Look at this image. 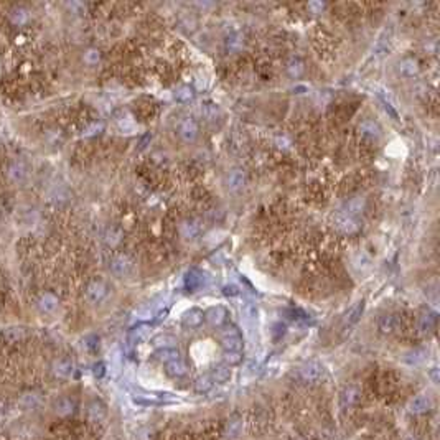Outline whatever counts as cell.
Returning <instances> with one entry per match:
<instances>
[{
	"label": "cell",
	"instance_id": "6da1fadb",
	"mask_svg": "<svg viewBox=\"0 0 440 440\" xmlns=\"http://www.w3.org/2000/svg\"><path fill=\"white\" fill-rule=\"evenodd\" d=\"M178 135L185 144H193L197 142L200 137V125L193 117H183L178 122Z\"/></svg>",
	"mask_w": 440,
	"mask_h": 440
},
{
	"label": "cell",
	"instance_id": "7a4b0ae2",
	"mask_svg": "<svg viewBox=\"0 0 440 440\" xmlns=\"http://www.w3.org/2000/svg\"><path fill=\"white\" fill-rule=\"evenodd\" d=\"M242 337L236 326H228L221 333V346L225 351H242Z\"/></svg>",
	"mask_w": 440,
	"mask_h": 440
},
{
	"label": "cell",
	"instance_id": "3957f363",
	"mask_svg": "<svg viewBox=\"0 0 440 440\" xmlns=\"http://www.w3.org/2000/svg\"><path fill=\"white\" fill-rule=\"evenodd\" d=\"M298 374L305 382H315L323 378V366L318 361H309L304 366H300Z\"/></svg>",
	"mask_w": 440,
	"mask_h": 440
},
{
	"label": "cell",
	"instance_id": "277c9868",
	"mask_svg": "<svg viewBox=\"0 0 440 440\" xmlns=\"http://www.w3.org/2000/svg\"><path fill=\"white\" fill-rule=\"evenodd\" d=\"M111 270L117 277H127L134 270V262H132L127 256H116L111 261Z\"/></svg>",
	"mask_w": 440,
	"mask_h": 440
},
{
	"label": "cell",
	"instance_id": "5b68a950",
	"mask_svg": "<svg viewBox=\"0 0 440 440\" xmlns=\"http://www.w3.org/2000/svg\"><path fill=\"white\" fill-rule=\"evenodd\" d=\"M107 297V285L101 281H94L88 285L86 289V298L91 304H101L104 298Z\"/></svg>",
	"mask_w": 440,
	"mask_h": 440
},
{
	"label": "cell",
	"instance_id": "8992f818",
	"mask_svg": "<svg viewBox=\"0 0 440 440\" xmlns=\"http://www.w3.org/2000/svg\"><path fill=\"white\" fill-rule=\"evenodd\" d=\"M205 320L211 326H223L228 320V310L223 305L209 307V309L205 312Z\"/></svg>",
	"mask_w": 440,
	"mask_h": 440
},
{
	"label": "cell",
	"instance_id": "52a82bcc",
	"mask_svg": "<svg viewBox=\"0 0 440 440\" xmlns=\"http://www.w3.org/2000/svg\"><path fill=\"white\" fill-rule=\"evenodd\" d=\"M365 307H366L365 298L358 300V302L351 307L350 312L346 313L345 320H343V328H345V330H350V328H353L356 323L360 322L361 317H363V312H365Z\"/></svg>",
	"mask_w": 440,
	"mask_h": 440
},
{
	"label": "cell",
	"instance_id": "ba28073f",
	"mask_svg": "<svg viewBox=\"0 0 440 440\" xmlns=\"http://www.w3.org/2000/svg\"><path fill=\"white\" fill-rule=\"evenodd\" d=\"M246 181H248V177H246V172L242 169H233V170H229L226 175V186L231 191L242 190Z\"/></svg>",
	"mask_w": 440,
	"mask_h": 440
},
{
	"label": "cell",
	"instance_id": "9c48e42d",
	"mask_svg": "<svg viewBox=\"0 0 440 440\" xmlns=\"http://www.w3.org/2000/svg\"><path fill=\"white\" fill-rule=\"evenodd\" d=\"M360 401H361V391H360V388L348 386V388H345L343 391H341L340 402H341V407H343V409H351V407H354Z\"/></svg>",
	"mask_w": 440,
	"mask_h": 440
},
{
	"label": "cell",
	"instance_id": "30bf717a",
	"mask_svg": "<svg viewBox=\"0 0 440 440\" xmlns=\"http://www.w3.org/2000/svg\"><path fill=\"white\" fill-rule=\"evenodd\" d=\"M203 322H205V313H203V310H200V309L186 310L183 313V317H181V323H183V326L190 328V330L200 328L201 325H203Z\"/></svg>",
	"mask_w": 440,
	"mask_h": 440
},
{
	"label": "cell",
	"instance_id": "8fae6325",
	"mask_svg": "<svg viewBox=\"0 0 440 440\" xmlns=\"http://www.w3.org/2000/svg\"><path fill=\"white\" fill-rule=\"evenodd\" d=\"M401 325V318L396 313H388V315H382L378 322V328L382 335H393L397 332V328Z\"/></svg>",
	"mask_w": 440,
	"mask_h": 440
},
{
	"label": "cell",
	"instance_id": "7c38bea8",
	"mask_svg": "<svg viewBox=\"0 0 440 440\" xmlns=\"http://www.w3.org/2000/svg\"><path fill=\"white\" fill-rule=\"evenodd\" d=\"M335 226H337L338 231H341L343 234H353V233L358 231V225H356L354 218L345 214L343 211L335 216Z\"/></svg>",
	"mask_w": 440,
	"mask_h": 440
},
{
	"label": "cell",
	"instance_id": "4fadbf2b",
	"mask_svg": "<svg viewBox=\"0 0 440 440\" xmlns=\"http://www.w3.org/2000/svg\"><path fill=\"white\" fill-rule=\"evenodd\" d=\"M432 407V402H430V397L425 396V394H419L414 396L407 404V409L412 414H425L427 410H430Z\"/></svg>",
	"mask_w": 440,
	"mask_h": 440
},
{
	"label": "cell",
	"instance_id": "5bb4252c",
	"mask_svg": "<svg viewBox=\"0 0 440 440\" xmlns=\"http://www.w3.org/2000/svg\"><path fill=\"white\" fill-rule=\"evenodd\" d=\"M7 175H9L10 181L20 183V181H23L26 177H29V169H26V165L23 162L15 160V162H10L9 169H7Z\"/></svg>",
	"mask_w": 440,
	"mask_h": 440
},
{
	"label": "cell",
	"instance_id": "9a60e30c",
	"mask_svg": "<svg viewBox=\"0 0 440 440\" xmlns=\"http://www.w3.org/2000/svg\"><path fill=\"white\" fill-rule=\"evenodd\" d=\"M397 71L404 78H414L419 74V63L414 58H404L397 65Z\"/></svg>",
	"mask_w": 440,
	"mask_h": 440
},
{
	"label": "cell",
	"instance_id": "2e32d148",
	"mask_svg": "<svg viewBox=\"0 0 440 440\" xmlns=\"http://www.w3.org/2000/svg\"><path fill=\"white\" fill-rule=\"evenodd\" d=\"M165 371L169 376H172V378H183V376L188 373V366L183 360L178 358V360L165 363Z\"/></svg>",
	"mask_w": 440,
	"mask_h": 440
},
{
	"label": "cell",
	"instance_id": "e0dca14e",
	"mask_svg": "<svg viewBox=\"0 0 440 440\" xmlns=\"http://www.w3.org/2000/svg\"><path fill=\"white\" fill-rule=\"evenodd\" d=\"M437 326V313L435 312H425L419 320V332L422 335H429L435 330Z\"/></svg>",
	"mask_w": 440,
	"mask_h": 440
},
{
	"label": "cell",
	"instance_id": "ac0fdd59",
	"mask_svg": "<svg viewBox=\"0 0 440 440\" xmlns=\"http://www.w3.org/2000/svg\"><path fill=\"white\" fill-rule=\"evenodd\" d=\"M203 281H205V276L201 274L200 270L191 269L185 277V287L188 292H197L201 285H203Z\"/></svg>",
	"mask_w": 440,
	"mask_h": 440
},
{
	"label": "cell",
	"instance_id": "d6986e66",
	"mask_svg": "<svg viewBox=\"0 0 440 440\" xmlns=\"http://www.w3.org/2000/svg\"><path fill=\"white\" fill-rule=\"evenodd\" d=\"M38 309L45 313H53L58 309V297L51 292H46L38 300Z\"/></svg>",
	"mask_w": 440,
	"mask_h": 440
},
{
	"label": "cell",
	"instance_id": "ffe728a7",
	"mask_svg": "<svg viewBox=\"0 0 440 440\" xmlns=\"http://www.w3.org/2000/svg\"><path fill=\"white\" fill-rule=\"evenodd\" d=\"M53 373L58 378H71L74 373V365L69 360H58L53 365Z\"/></svg>",
	"mask_w": 440,
	"mask_h": 440
},
{
	"label": "cell",
	"instance_id": "44dd1931",
	"mask_svg": "<svg viewBox=\"0 0 440 440\" xmlns=\"http://www.w3.org/2000/svg\"><path fill=\"white\" fill-rule=\"evenodd\" d=\"M180 233L185 239H195L200 234V225L195 219H186L180 225Z\"/></svg>",
	"mask_w": 440,
	"mask_h": 440
},
{
	"label": "cell",
	"instance_id": "7402d4cb",
	"mask_svg": "<svg viewBox=\"0 0 440 440\" xmlns=\"http://www.w3.org/2000/svg\"><path fill=\"white\" fill-rule=\"evenodd\" d=\"M209 378H211V381L216 384H225L231 379V369H229V366H225V365L216 366L211 371V374H209Z\"/></svg>",
	"mask_w": 440,
	"mask_h": 440
},
{
	"label": "cell",
	"instance_id": "603a6c76",
	"mask_svg": "<svg viewBox=\"0 0 440 440\" xmlns=\"http://www.w3.org/2000/svg\"><path fill=\"white\" fill-rule=\"evenodd\" d=\"M285 71H287V74L290 76V78H293V79L300 78V76L305 73L304 61L298 60V58H290L289 63H287V66H285Z\"/></svg>",
	"mask_w": 440,
	"mask_h": 440
},
{
	"label": "cell",
	"instance_id": "cb8c5ba5",
	"mask_svg": "<svg viewBox=\"0 0 440 440\" xmlns=\"http://www.w3.org/2000/svg\"><path fill=\"white\" fill-rule=\"evenodd\" d=\"M360 132H361V135L369 137V139H379V135H381L379 125L376 124L374 121H365V122H361V124H360Z\"/></svg>",
	"mask_w": 440,
	"mask_h": 440
},
{
	"label": "cell",
	"instance_id": "d4e9b609",
	"mask_svg": "<svg viewBox=\"0 0 440 440\" xmlns=\"http://www.w3.org/2000/svg\"><path fill=\"white\" fill-rule=\"evenodd\" d=\"M54 410H57V414L60 416H71L74 412V402L69 399V397H61V399L57 401V404H54Z\"/></svg>",
	"mask_w": 440,
	"mask_h": 440
},
{
	"label": "cell",
	"instance_id": "484cf974",
	"mask_svg": "<svg viewBox=\"0 0 440 440\" xmlns=\"http://www.w3.org/2000/svg\"><path fill=\"white\" fill-rule=\"evenodd\" d=\"M365 198H351L350 201L346 203L345 206V214L351 216V218H354L356 214H360L363 209H365Z\"/></svg>",
	"mask_w": 440,
	"mask_h": 440
},
{
	"label": "cell",
	"instance_id": "4316f807",
	"mask_svg": "<svg viewBox=\"0 0 440 440\" xmlns=\"http://www.w3.org/2000/svg\"><path fill=\"white\" fill-rule=\"evenodd\" d=\"M147 337H149V326H147V325H139V326L134 328V330H130L129 341L132 345H137V343H141V341H144Z\"/></svg>",
	"mask_w": 440,
	"mask_h": 440
},
{
	"label": "cell",
	"instance_id": "83f0119b",
	"mask_svg": "<svg viewBox=\"0 0 440 440\" xmlns=\"http://www.w3.org/2000/svg\"><path fill=\"white\" fill-rule=\"evenodd\" d=\"M155 358L162 363H169L173 360H178L180 358V351L177 348H163V350H157L155 353Z\"/></svg>",
	"mask_w": 440,
	"mask_h": 440
},
{
	"label": "cell",
	"instance_id": "f1b7e54d",
	"mask_svg": "<svg viewBox=\"0 0 440 440\" xmlns=\"http://www.w3.org/2000/svg\"><path fill=\"white\" fill-rule=\"evenodd\" d=\"M241 312H242V315H244V318L248 320V322H253V323L257 322V317H259V309H257L256 304L246 302V304L242 305Z\"/></svg>",
	"mask_w": 440,
	"mask_h": 440
},
{
	"label": "cell",
	"instance_id": "f546056e",
	"mask_svg": "<svg viewBox=\"0 0 440 440\" xmlns=\"http://www.w3.org/2000/svg\"><path fill=\"white\" fill-rule=\"evenodd\" d=\"M241 430H242V421L241 419H231V421L228 422V425H226V437L228 438H236L237 435L241 434Z\"/></svg>",
	"mask_w": 440,
	"mask_h": 440
},
{
	"label": "cell",
	"instance_id": "4dcf8cb0",
	"mask_svg": "<svg viewBox=\"0 0 440 440\" xmlns=\"http://www.w3.org/2000/svg\"><path fill=\"white\" fill-rule=\"evenodd\" d=\"M122 239V229L119 226H111L106 231V242L109 246H117Z\"/></svg>",
	"mask_w": 440,
	"mask_h": 440
},
{
	"label": "cell",
	"instance_id": "1f68e13d",
	"mask_svg": "<svg viewBox=\"0 0 440 440\" xmlns=\"http://www.w3.org/2000/svg\"><path fill=\"white\" fill-rule=\"evenodd\" d=\"M177 340L172 337V335H158V337L153 340V345H155L158 350H163V348H175Z\"/></svg>",
	"mask_w": 440,
	"mask_h": 440
},
{
	"label": "cell",
	"instance_id": "d6a6232c",
	"mask_svg": "<svg viewBox=\"0 0 440 440\" xmlns=\"http://www.w3.org/2000/svg\"><path fill=\"white\" fill-rule=\"evenodd\" d=\"M193 89L190 86H181L175 91V101L177 102H190L193 99Z\"/></svg>",
	"mask_w": 440,
	"mask_h": 440
},
{
	"label": "cell",
	"instance_id": "836d02e7",
	"mask_svg": "<svg viewBox=\"0 0 440 440\" xmlns=\"http://www.w3.org/2000/svg\"><path fill=\"white\" fill-rule=\"evenodd\" d=\"M213 384L214 382L209 378V374H203L195 381V389H197L198 393H208V391L213 388Z\"/></svg>",
	"mask_w": 440,
	"mask_h": 440
},
{
	"label": "cell",
	"instance_id": "e575fe53",
	"mask_svg": "<svg viewBox=\"0 0 440 440\" xmlns=\"http://www.w3.org/2000/svg\"><path fill=\"white\" fill-rule=\"evenodd\" d=\"M29 18H30V15H29V10H25V9H15L12 12V22L15 23V25H23V23H26L29 22Z\"/></svg>",
	"mask_w": 440,
	"mask_h": 440
},
{
	"label": "cell",
	"instance_id": "d590c367",
	"mask_svg": "<svg viewBox=\"0 0 440 440\" xmlns=\"http://www.w3.org/2000/svg\"><path fill=\"white\" fill-rule=\"evenodd\" d=\"M89 416L94 419V421H101V419L106 416V409H104V406L101 402L94 401L93 404H91L89 407Z\"/></svg>",
	"mask_w": 440,
	"mask_h": 440
},
{
	"label": "cell",
	"instance_id": "8d00e7d4",
	"mask_svg": "<svg viewBox=\"0 0 440 440\" xmlns=\"http://www.w3.org/2000/svg\"><path fill=\"white\" fill-rule=\"evenodd\" d=\"M223 358L229 366H236L242 361V351H225Z\"/></svg>",
	"mask_w": 440,
	"mask_h": 440
},
{
	"label": "cell",
	"instance_id": "74e56055",
	"mask_svg": "<svg viewBox=\"0 0 440 440\" xmlns=\"http://www.w3.org/2000/svg\"><path fill=\"white\" fill-rule=\"evenodd\" d=\"M99 58H101V54L97 50H88L85 53V61L88 63V65H96V63L99 61Z\"/></svg>",
	"mask_w": 440,
	"mask_h": 440
},
{
	"label": "cell",
	"instance_id": "f35d334b",
	"mask_svg": "<svg viewBox=\"0 0 440 440\" xmlns=\"http://www.w3.org/2000/svg\"><path fill=\"white\" fill-rule=\"evenodd\" d=\"M152 315H153V312H152L150 307H145V309H141V310L135 312V317L139 320H150Z\"/></svg>",
	"mask_w": 440,
	"mask_h": 440
},
{
	"label": "cell",
	"instance_id": "ab89813d",
	"mask_svg": "<svg viewBox=\"0 0 440 440\" xmlns=\"http://www.w3.org/2000/svg\"><path fill=\"white\" fill-rule=\"evenodd\" d=\"M223 293H225V295H228V297H236V295H239V289L236 287V285H225V287H223Z\"/></svg>",
	"mask_w": 440,
	"mask_h": 440
},
{
	"label": "cell",
	"instance_id": "60d3db41",
	"mask_svg": "<svg viewBox=\"0 0 440 440\" xmlns=\"http://www.w3.org/2000/svg\"><path fill=\"white\" fill-rule=\"evenodd\" d=\"M104 373H106V365H104V363H97L94 366V376L96 378H102Z\"/></svg>",
	"mask_w": 440,
	"mask_h": 440
},
{
	"label": "cell",
	"instance_id": "b9f144b4",
	"mask_svg": "<svg viewBox=\"0 0 440 440\" xmlns=\"http://www.w3.org/2000/svg\"><path fill=\"white\" fill-rule=\"evenodd\" d=\"M33 397L35 396H25L22 399V404H23V406H26V407H33L35 404L38 402V399H33Z\"/></svg>",
	"mask_w": 440,
	"mask_h": 440
},
{
	"label": "cell",
	"instance_id": "7bdbcfd3",
	"mask_svg": "<svg viewBox=\"0 0 440 440\" xmlns=\"http://www.w3.org/2000/svg\"><path fill=\"white\" fill-rule=\"evenodd\" d=\"M102 129V124H94V125H91V127L86 130V135H93V134H97V132H99Z\"/></svg>",
	"mask_w": 440,
	"mask_h": 440
}]
</instances>
